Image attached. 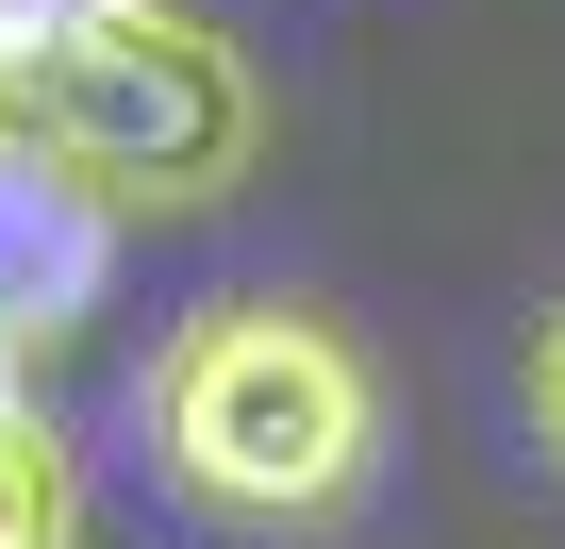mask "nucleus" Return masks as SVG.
I'll return each mask as SVG.
<instances>
[{
	"label": "nucleus",
	"instance_id": "nucleus-7",
	"mask_svg": "<svg viewBox=\"0 0 565 549\" xmlns=\"http://www.w3.org/2000/svg\"><path fill=\"white\" fill-rule=\"evenodd\" d=\"M0 383H18V350H0Z\"/></svg>",
	"mask_w": 565,
	"mask_h": 549
},
{
	"label": "nucleus",
	"instance_id": "nucleus-6",
	"mask_svg": "<svg viewBox=\"0 0 565 549\" xmlns=\"http://www.w3.org/2000/svg\"><path fill=\"white\" fill-rule=\"evenodd\" d=\"M84 18H117V0H0V67H34V51H67Z\"/></svg>",
	"mask_w": 565,
	"mask_h": 549
},
{
	"label": "nucleus",
	"instance_id": "nucleus-1",
	"mask_svg": "<svg viewBox=\"0 0 565 549\" xmlns=\"http://www.w3.org/2000/svg\"><path fill=\"white\" fill-rule=\"evenodd\" d=\"M150 466L233 532H317L383 466V367L317 300H200L150 350Z\"/></svg>",
	"mask_w": 565,
	"mask_h": 549
},
{
	"label": "nucleus",
	"instance_id": "nucleus-3",
	"mask_svg": "<svg viewBox=\"0 0 565 549\" xmlns=\"http://www.w3.org/2000/svg\"><path fill=\"white\" fill-rule=\"evenodd\" d=\"M117 284V217L34 150V134H0V350H67Z\"/></svg>",
	"mask_w": 565,
	"mask_h": 549
},
{
	"label": "nucleus",
	"instance_id": "nucleus-5",
	"mask_svg": "<svg viewBox=\"0 0 565 549\" xmlns=\"http://www.w3.org/2000/svg\"><path fill=\"white\" fill-rule=\"evenodd\" d=\"M515 400H532V450H548V483H565V300L532 317V367H515Z\"/></svg>",
	"mask_w": 565,
	"mask_h": 549
},
{
	"label": "nucleus",
	"instance_id": "nucleus-2",
	"mask_svg": "<svg viewBox=\"0 0 565 549\" xmlns=\"http://www.w3.org/2000/svg\"><path fill=\"white\" fill-rule=\"evenodd\" d=\"M0 134H34L117 233L134 217H200L249 183L266 150V84L233 34H200L183 0H117V18H84L67 51L0 67Z\"/></svg>",
	"mask_w": 565,
	"mask_h": 549
},
{
	"label": "nucleus",
	"instance_id": "nucleus-4",
	"mask_svg": "<svg viewBox=\"0 0 565 549\" xmlns=\"http://www.w3.org/2000/svg\"><path fill=\"white\" fill-rule=\"evenodd\" d=\"M0 549H84V466L18 383H0Z\"/></svg>",
	"mask_w": 565,
	"mask_h": 549
}]
</instances>
